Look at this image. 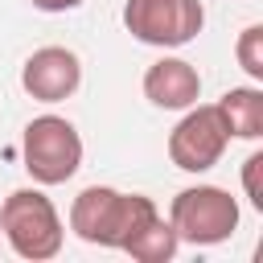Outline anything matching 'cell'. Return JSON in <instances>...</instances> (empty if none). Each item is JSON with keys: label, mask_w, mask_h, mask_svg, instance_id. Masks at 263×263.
I'll list each match as a JSON object with an SVG mask.
<instances>
[{"label": "cell", "mask_w": 263, "mask_h": 263, "mask_svg": "<svg viewBox=\"0 0 263 263\" xmlns=\"http://www.w3.org/2000/svg\"><path fill=\"white\" fill-rule=\"evenodd\" d=\"M259 177H263V152H251L242 160V193L255 210H263V181Z\"/></svg>", "instance_id": "12"}, {"label": "cell", "mask_w": 263, "mask_h": 263, "mask_svg": "<svg viewBox=\"0 0 263 263\" xmlns=\"http://www.w3.org/2000/svg\"><path fill=\"white\" fill-rule=\"evenodd\" d=\"M78 82H82V62L66 45H41L21 66V86L37 103H62L78 90Z\"/></svg>", "instance_id": "7"}, {"label": "cell", "mask_w": 263, "mask_h": 263, "mask_svg": "<svg viewBox=\"0 0 263 263\" xmlns=\"http://www.w3.org/2000/svg\"><path fill=\"white\" fill-rule=\"evenodd\" d=\"M33 8H41V12H74V8H82V0H33Z\"/></svg>", "instance_id": "13"}, {"label": "cell", "mask_w": 263, "mask_h": 263, "mask_svg": "<svg viewBox=\"0 0 263 263\" xmlns=\"http://www.w3.org/2000/svg\"><path fill=\"white\" fill-rule=\"evenodd\" d=\"M226 144H230V132L218 103H193L168 132V160L181 173H210L222 160Z\"/></svg>", "instance_id": "6"}, {"label": "cell", "mask_w": 263, "mask_h": 263, "mask_svg": "<svg viewBox=\"0 0 263 263\" xmlns=\"http://www.w3.org/2000/svg\"><path fill=\"white\" fill-rule=\"evenodd\" d=\"M144 99L164 111H185L201 99V74L185 58H160L144 70Z\"/></svg>", "instance_id": "8"}, {"label": "cell", "mask_w": 263, "mask_h": 263, "mask_svg": "<svg viewBox=\"0 0 263 263\" xmlns=\"http://www.w3.org/2000/svg\"><path fill=\"white\" fill-rule=\"evenodd\" d=\"M177 247H181V238H177V230L156 214L123 251L132 255V259H140V263H168L173 255H177Z\"/></svg>", "instance_id": "10"}, {"label": "cell", "mask_w": 263, "mask_h": 263, "mask_svg": "<svg viewBox=\"0 0 263 263\" xmlns=\"http://www.w3.org/2000/svg\"><path fill=\"white\" fill-rule=\"evenodd\" d=\"M156 214H160L156 201L144 193H119L111 185H86L70 205V230L90 247L123 251Z\"/></svg>", "instance_id": "1"}, {"label": "cell", "mask_w": 263, "mask_h": 263, "mask_svg": "<svg viewBox=\"0 0 263 263\" xmlns=\"http://www.w3.org/2000/svg\"><path fill=\"white\" fill-rule=\"evenodd\" d=\"M21 156L37 185H66L82 168V136L62 115H37L25 127Z\"/></svg>", "instance_id": "3"}, {"label": "cell", "mask_w": 263, "mask_h": 263, "mask_svg": "<svg viewBox=\"0 0 263 263\" xmlns=\"http://www.w3.org/2000/svg\"><path fill=\"white\" fill-rule=\"evenodd\" d=\"M205 25L201 0H127L123 4V29L156 49H181L189 45Z\"/></svg>", "instance_id": "5"}, {"label": "cell", "mask_w": 263, "mask_h": 263, "mask_svg": "<svg viewBox=\"0 0 263 263\" xmlns=\"http://www.w3.org/2000/svg\"><path fill=\"white\" fill-rule=\"evenodd\" d=\"M168 226L181 242L218 247L238 230V201L218 185H189L168 201Z\"/></svg>", "instance_id": "4"}, {"label": "cell", "mask_w": 263, "mask_h": 263, "mask_svg": "<svg viewBox=\"0 0 263 263\" xmlns=\"http://www.w3.org/2000/svg\"><path fill=\"white\" fill-rule=\"evenodd\" d=\"M230 140H259L263 136V90L259 86H230L218 99Z\"/></svg>", "instance_id": "9"}, {"label": "cell", "mask_w": 263, "mask_h": 263, "mask_svg": "<svg viewBox=\"0 0 263 263\" xmlns=\"http://www.w3.org/2000/svg\"><path fill=\"white\" fill-rule=\"evenodd\" d=\"M0 230H4L8 247L33 263L53 259L66 242V226L41 189H12L0 205Z\"/></svg>", "instance_id": "2"}, {"label": "cell", "mask_w": 263, "mask_h": 263, "mask_svg": "<svg viewBox=\"0 0 263 263\" xmlns=\"http://www.w3.org/2000/svg\"><path fill=\"white\" fill-rule=\"evenodd\" d=\"M234 58H238V66H242L255 82H263V25H247V29L238 33Z\"/></svg>", "instance_id": "11"}]
</instances>
